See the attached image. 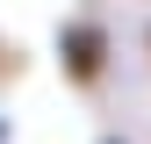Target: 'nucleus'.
<instances>
[{
  "label": "nucleus",
  "instance_id": "nucleus-1",
  "mask_svg": "<svg viewBox=\"0 0 151 144\" xmlns=\"http://www.w3.org/2000/svg\"><path fill=\"white\" fill-rule=\"evenodd\" d=\"M58 58H65V79H72V86H93V79L108 72V29H101V22H65Z\"/></svg>",
  "mask_w": 151,
  "mask_h": 144
}]
</instances>
